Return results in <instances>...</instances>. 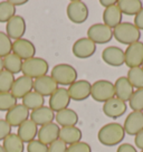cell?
<instances>
[{"label": "cell", "mask_w": 143, "mask_h": 152, "mask_svg": "<svg viewBox=\"0 0 143 152\" xmlns=\"http://www.w3.org/2000/svg\"><path fill=\"white\" fill-rule=\"evenodd\" d=\"M124 137H125V131H124L123 125L116 122L103 125L97 133L98 141L101 144H103L105 147L117 145L124 140Z\"/></svg>", "instance_id": "obj_1"}, {"label": "cell", "mask_w": 143, "mask_h": 152, "mask_svg": "<svg viewBox=\"0 0 143 152\" xmlns=\"http://www.w3.org/2000/svg\"><path fill=\"white\" fill-rule=\"evenodd\" d=\"M113 37L121 44L124 45H131L136 42H140L141 38V30L135 27L132 23H121L113 29Z\"/></svg>", "instance_id": "obj_2"}, {"label": "cell", "mask_w": 143, "mask_h": 152, "mask_svg": "<svg viewBox=\"0 0 143 152\" xmlns=\"http://www.w3.org/2000/svg\"><path fill=\"white\" fill-rule=\"evenodd\" d=\"M50 76L58 85L69 86L74 82L77 81L78 74L74 66L66 64V63H62V64H57L54 66Z\"/></svg>", "instance_id": "obj_3"}, {"label": "cell", "mask_w": 143, "mask_h": 152, "mask_svg": "<svg viewBox=\"0 0 143 152\" xmlns=\"http://www.w3.org/2000/svg\"><path fill=\"white\" fill-rule=\"evenodd\" d=\"M48 71H49V64L47 61L37 56L24 61L23 68H21L23 75L28 76L33 80L47 75Z\"/></svg>", "instance_id": "obj_4"}, {"label": "cell", "mask_w": 143, "mask_h": 152, "mask_svg": "<svg viewBox=\"0 0 143 152\" xmlns=\"http://www.w3.org/2000/svg\"><path fill=\"white\" fill-rule=\"evenodd\" d=\"M91 97L96 102L105 103L106 101L115 97L114 83L107 80H98L92 84Z\"/></svg>", "instance_id": "obj_5"}, {"label": "cell", "mask_w": 143, "mask_h": 152, "mask_svg": "<svg viewBox=\"0 0 143 152\" xmlns=\"http://www.w3.org/2000/svg\"><path fill=\"white\" fill-rule=\"evenodd\" d=\"M66 15L73 24H84L88 18V7L81 0H72L67 5Z\"/></svg>", "instance_id": "obj_6"}, {"label": "cell", "mask_w": 143, "mask_h": 152, "mask_svg": "<svg viewBox=\"0 0 143 152\" xmlns=\"http://www.w3.org/2000/svg\"><path fill=\"white\" fill-rule=\"evenodd\" d=\"M87 38H90L96 45L106 44L113 38V29L105 24H93L87 29Z\"/></svg>", "instance_id": "obj_7"}, {"label": "cell", "mask_w": 143, "mask_h": 152, "mask_svg": "<svg viewBox=\"0 0 143 152\" xmlns=\"http://www.w3.org/2000/svg\"><path fill=\"white\" fill-rule=\"evenodd\" d=\"M125 57V65L129 68L141 67L143 64V43L136 42L134 44L129 45L124 50Z\"/></svg>", "instance_id": "obj_8"}, {"label": "cell", "mask_w": 143, "mask_h": 152, "mask_svg": "<svg viewBox=\"0 0 143 152\" xmlns=\"http://www.w3.org/2000/svg\"><path fill=\"white\" fill-rule=\"evenodd\" d=\"M96 52V44L93 43L90 38L82 37L73 44L72 53L80 59H86L92 57Z\"/></svg>", "instance_id": "obj_9"}, {"label": "cell", "mask_w": 143, "mask_h": 152, "mask_svg": "<svg viewBox=\"0 0 143 152\" xmlns=\"http://www.w3.org/2000/svg\"><path fill=\"white\" fill-rule=\"evenodd\" d=\"M91 88L92 84L86 80H77L74 82L72 85L68 86V94L72 101H76V102H81V101H85L91 96Z\"/></svg>", "instance_id": "obj_10"}, {"label": "cell", "mask_w": 143, "mask_h": 152, "mask_svg": "<svg viewBox=\"0 0 143 152\" xmlns=\"http://www.w3.org/2000/svg\"><path fill=\"white\" fill-rule=\"evenodd\" d=\"M27 24L23 16L16 15L9 21L6 24V34L9 36V38L12 40H17L20 38H24V35L26 34Z\"/></svg>", "instance_id": "obj_11"}, {"label": "cell", "mask_w": 143, "mask_h": 152, "mask_svg": "<svg viewBox=\"0 0 143 152\" xmlns=\"http://www.w3.org/2000/svg\"><path fill=\"white\" fill-rule=\"evenodd\" d=\"M30 118V111L25 105L17 104L6 113V121L11 128H18Z\"/></svg>", "instance_id": "obj_12"}, {"label": "cell", "mask_w": 143, "mask_h": 152, "mask_svg": "<svg viewBox=\"0 0 143 152\" xmlns=\"http://www.w3.org/2000/svg\"><path fill=\"white\" fill-rule=\"evenodd\" d=\"M12 54L17 55L20 59L27 61L36 56V46L33 42L26 38H20L12 42Z\"/></svg>", "instance_id": "obj_13"}, {"label": "cell", "mask_w": 143, "mask_h": 152, "mask_svg": "<svg viewBox=\"0 0 143 152\" xmlns=\"http://www.w3.org/2000/svg\"><path fill=\"white\" fill-rule=\"evenodd\" d=\"M71 97L68 94V91L65 87H58L50 96H49V101H48V106L55 112L57 113L59 111L65 109H68V105L71 103Z\"/></svg>", "instance_id": "obj_14"}, {"label": "cell", "mask_w": 143, "mask_h": 152, "mask_svg": "<svg viewBox=\"0 0 143 152\" xmlns=\"http://www.w3.org/2000/svg\"><path fill=\"white\" fill-rule=\"evenodd\" d=\"M102 59L105 64L113 67H120L125 63L124 50L117 46H109L103 49Z\"/></svg>", "instance_id": "obj_15"}, {"label": "cell", "mask_w": 143, "mask_h": 152, "mask_svg": "<svg viewBox=\"0 0 143 152\" xmlns=\"http://www.w3.org/2000/svg\"><path fill=\"white\" fill-rule=\"evenodd\" d=\"M126 110H128V104L117 97H113L103 103V113L111 119L121 118L126 112Z\"/></svg>", "instance_id": "obj_16"}, {"label": "cell", "mask_w": 143, "mask_h": 152, "mask_svg": "<svg viewBox=\"0 0 143 152\" xmlns=\"http://www.w3.org/2000/svg\"><path fill=\"white\" fill-rule=\"evenodd\" d=\"M34 91V80L28 76L21 75L18 78L15 80V83L12 85V88L10 93L14 95L15 97L18 99H24L27 94Z\"/></svg>", "instance_id": "obj_17"}, {"label": "cell", "mask_w": 143, "mask_h": 152, "mask_svg": "<svg viewBox=\"0 0 143 152\" xmlns=\"http://www.w3.org/2000/svg\"><path fill=\"white\" fill-rule=\"evenodd\" d=\"M124 131L129 135H136L143 130V112L132 111L126 116L123 124Z\"/></svg>", "instance_id": "obj_18"}, {"label": "cell", "mask_w": 143, "mask_h": 152, "mask_svg": "<svg viewBox=\"0 0 143 152\" xmlns=\"http://www.w3.org/2000/svg\"><path fill=\"white\" fill-rule=\"evenodd\" d=\"M58 88V84L53 80L50 75H45L34 80V91L44 97L50 95Z\"/></svg>", "instance_id": "obj_19"}, {"label": "cell", "mask_w": 143, "mask_h": 152, "mask_svg": "<svg viewBox=\"0 0 143 152\" xmlns=\"http://www.w3.org/2000/svg\"><path fill=\"white\" fill-rule=\"evenodd\" d=\"M59 131H61V128L58 124H56L55 122L48 123L46 125L40 126V129L38 130L37 139L40 142L49 145L50 143L59 139Z\"/></svg>", "instance_id": "obj_20"}, {"label": "cell", "mask_w": 143, "mask_h": 152, "mask_svg": "<svg viewBox=\"0 0 143 152\" xmlns=\"http://www.w3.org/2000/svg\"><path fill=\"white\" fill-rule=\"evenodd\" d=\"M115 97L120 99L123 102H129L132 94L134 93V87L131 85L126 76H121L114 83Z\"/></svg>", "instance_id": "obj_21"}, {"label": "cell", "mask_w": 143, "mask_h": 152, "mask_svg": "<svg viewBox=\"0 0 143 152\" xmlns=\"http://www.w3.org/2000/svg\"><path fill=\"white\" fill-rule=\"evenodd\" d=\"M30 120L35 122L37 125H46L52 123L55 120V112L49 106H42L37 110H34L30 112Z\"/></svg>", "instance_id": "obj_22"}, {"label": "cell", "mask_w": 143, "mask_h": 152, "mask_svg": "<svg viewBox=\"0 0 143 152\" xmlns=\"http://www.w3.org/2000/svg\"><path fill=\"white\" fill-rule=\"evenodd\" d=\"M78 114L72 109H65L55 113V121L59 128H66V126H76L78 123Z\"/></svg>", "instance_id": "obj_23"}, {"label": "cell", "mask_w": 143, "mask_h": 152, "mask_svg": "<svg viewBox=\"0 0 143 152\" xmlns=\"http://www.w3.org/2000/svg\"><path fill=\"white\" fill-rule=\"evenodd\" d=\"M18 131H17V135L19 137L24 143H29L36 139L37 134H38V125L33 122L29 119L26 122L18 126Z\"/></svg>", "instance_id": "obj_24"}, {"label": "cell", "mask_w": 143, "mask_h": 152, "mask_svg": "<svg viewBox=\"0 0 143 152\" xmlns=\"http://www.w3.org/2000/svg\"><path fill=\"white\" fill-rule=\"evenodd\" d=\"M123 14L121 12L117 5L111 6L109 8H105L103 11V24L109 26L110 28L114 29L122 23Z\"/></svg>", "instance_id": "obj_25"}, {"label": "cell", "mask_w": 143, "mask_h": 152, "mask_svg": "<svg viewBox=\"0 0 143 152\" xmlns=\"http://www.w3.org/2000/svg\"><path fill=\"white\" fill-rule=\"evenodd\" d=\"M83 138L82 130L77 126H66L61 128L59 131V140H62L66 145H71L74 143L81 142Z\"/></svg>", "instance_id": "obj_26"}, {"label": "cell", "mask_w": 143, "mask_h": 152, "mask_svg": "<svg viewBox=\"0 0 143 152\" xmlns=\"http://www.w3.org/2000/svg\"><path fill=\"white\" fill-rule=\"evenodd\" d=\"M2 147L6 152H24L25 143L17 135V133H10L2 141Z\"/></svg>", "instance_id": "obj_27"}, {"label": "cell", "mask_w": 143, "mask_h": 152, "mask_svg": "<svg viewBox=\"0 0 143 152\" xmlns=\"http://www.w3.org/2000/svg\"><path fill=\"white\" fill-rule=\"evenodd\" d=\"M116 5L122 14L128 16H135L143 8L142 1L140 0H119Z\"/></svg>", "instance_id": "obj_28"}, {"label": "cell", "mask_w": 143, "mask_h": 152, "mask_svg": "<svg viewBox=\"0 0 143 152\" xmlns=\"http://www.w3.org/2000/svg\"><path fill=\"white\" fill-rule=\"evenodd\" d=\"M2 62H4V69L15 75V74H18L21 72L24 61L20 59L17 55L11 53V54L2 58Z\"/></svg>", "instance_id": "obj_29"}, {"label": "cell", "mask_w": 143, "mask_h": 152, "mask_svg": "<svg viewBox=\"0 0 143 152\" xmlns=\"http://www.w3.org/2000/svg\"><path fill=\"white\" fill-rule=\"evenodd\" d=\"M23 105H25L29 111H34L45 105V97L43 95L38 94L37 92H30L23 99Z\"/></svg>", "instance_id": "obj_30"}, {"label": "cell", "mask_w": 143, "mask_h": 152, "mask_svg": "<svg viewBox=\"0 0 143 152\" xmlns=\"http://www.w3.org/2000/svg\"><path fill=\"white\" fill-rule=\"evenodd\" d=\"M126 78L129 80L131 85L136 90L143 88V68L142 67H134L130 68L128 72Z\"/></svg>", "instance_id": "obj_31"}, {"label": "cell", "mask_w": 143, "mask_h": 152, "mask_svg": "<svg viewBox=\"0 0 143 152\" xmlns=\"http://www.w3.org/2000/svg\"><path fill=\"white\" fill-rule=\"evenodd\" d=\"M14 16H16V7L9 0L0 1V23H8Z\"/></svg>", "instance_id": "obj_32"}, {"label": "cell", "mask_w": 143, "mask_h": 152, "mask_svg": "<svg viewBox=\"0 0 143 152\" xmlns=\"http://www.w3.org/2000/svg\"><path fill=\"white\" fill-rule=\"evenodd\" d=\"M15 75L9 72H0V93H8L11 91L15 83Z\"/></svg>", "instance_id": "obj_33"}, {"label": "cell", "mask_w": 143, "mask_h": 152, "mask_svg": "<svg viewBox=\"0 0 143 152\" xmlns=\"http://www.w3.org/2000/svg\"><path fill=\"white\" fill-rule=\"evenodd\" d=\"M17 99L10 92L0 93V112H8L15 105H17Z\"/></svg>", "instance_id": "obj_34"}, {"label": "cell", "mask_w": 143, "mask_h": 152, "mask_svg": "<svg viewBox=\"0 0 143 152\" xmlns=\"http://www.w3.org/2000/svg\"><path fill=\"white\" fill-rule=\"evenodd\" d=\"M12 52V40L4 31H0V57L4 58Z\"/></svg>", "instance_id": "obj_35"}, {"label": "cell", "mask_w": 143, "mask_h": 152, "mask_svg": "<svg viewBox=\"0 0 143 152\" xmlns=\"http://www.w3.org/2000/svg\"><path fill=\"white\" fill-rule=\"evenodd\" d=\"M129 105L132 111L143 112V88L134 91V93L129 101Z\"/></svg>", "instance_id": "obj_36"}, {"label": "cell", "mask_w": 143, "mask_h": 152, "mask_svg": "<svg viewBox=\"0 0 143 152\" xmlns=\"http://www.w3.org/2000/svg\"><path fill=\"white\" fill-rule=\"evenodd\" d=\"M27 152H48V145L35 139L27 143Z\"/></svg>", "instance_id": "obj_37"}, {"label": "cell", "mask_w": 143, "mask_h": 152, "mask_svg": "<svg viewBox=\"0 0 143 152\" xmlns=\"http://www.w3.org/2000/svg\"><path fill=\"white\" fill-rule=\"evenodd\" d=\"M66 152H92V148L87 142L81 141L68 145Z\"/></svg>", "instance_id": "obj_38"}, {"label": "cell", "mask_w": 143, "mask_h": 152, "mask_svg": "<svg viewBox=\"0 0 143 152\" xmlns=\"http://www.w3.org/2000/svg\"><path fill=\"white\" fill-rule=\"evenodd\" d=\"M11 126L9 123L4 119H0V141H4L10 133H11Z\"/></svg>", "instance_id": "obj_39"}, {"label": "cell", "mask_w": 143, "mask_h": 152, "mask_svg": "<svg viewBox=\"0 0 143 152\" xmlns=\"http://www.w3.org/2000/svg\"><path fill=\"white\" fill-rule=\"evenodd\" d=\"M67 145L62 140H56L48 145V152H66Z\"/></svg>", "instance_id": "obj_40"}, {"label": "cell", "mask_w": 143, "mask_h": 152, "mask_svg": "<svg viewBox=\"0 0 143 152\" xmlns=\"http://www.w3.org/2000/svg\"><path fill=\"white\" fill-rule=\"evenodd\" d=\"M134 25L140 30H143V8L134 16Z\"/></svg>", "instance_id": "obj_41"}, {"label": "cell", "mask_w": 143, "mask_h": 152, "mask_svg": "<svg viewBox=\"0 0 143 152\" xmlns=\"http://www.w3.org/2000/svg\"><path fill=\"white\" fill-rule=\"evenodd\" d=\"M116 152H138V150L134 145L130 144V143H122L119 145Z\"/></svg>", "instance_id": "obj_42"}, {"label": "cell", "mask_w": 143, "mask_h": 152, "mask_svg": "<svg viewBox=\"0 0 143 152\" xmlns=\"http://www.w3.org/2000/svg\"><path fill=\"white\" fill-rule=\"evenodd\" d=\"M134 143H135V147L139 148V149H141V150H143V130L135 135V138H134Z\"/></svg>", "instance_id": "obj_43"}, {"label": "cell", "mask_w": 143, "mask_h": 152, "mask_svg": "<svg viewBox=\"0 0 143 152\" xmlns=\"http://www.w3.org/2000/svg\"><path fill=\"white\" fill-rule=\"evenodd\" d=\"M116 0H100V4L101 6H103L104 8H109L111 6H114L116 5Z\"/></svg>", "instance_id": "obj_44"}, {"label": "cell", "mask_w": 143, "mask_h": 152, "mask_svg": "<svg viewBox=\"0 0 143 152\" xmlns=\"http://www.w3.org/2000/svg\"><path fill=\"white\" fill-rule=\"evenodd\" d=\"M9 1L15 6V7H17V6H18V7H19V6H24L28 2L27 0H9Z\"/></svg>", "instance_id": "obj_45"}, {"label": "cell", "mask_w": 143, "mask_h": 152, "mask_svg": "<svg viewBox=\"0 0 143 152\" xmlns=\"http://www.w3.org/2000/svg\"><path fill=\"white\" fill-rule=\"evenodd\" d=\"M4 71V62H2V58L0 57V72Z\"/></svg>", "instance_id": "obj_46"}, {"label": "cell", "mask_w": 143, "mask_h": 152, "mask_svg": "<svg viewBox=\"0 0 143 152\" xmlns=\"http://www.w3.org/2000/svg\"><path fill=\"white\" fill-rule=\"evenodd\" d=\"M0 152H6L5 149H4V147H2V145H0Z\"/></svg>", "instance_id": "obj_47"}, {"label": "cell", "mask_w": 143, "mask_h": 152, "mask_svg": "<svg viewBox=\"0 0 143 152\" xmlns=\"http://www.w3.org/2000/svg\"><path fill=\"white\" fill-rule=\"evenodd\" d=\"M141 67H142V68H143V64H142V66H141Z\"/></svg>", "instance_id": "obj_48"}, {"label": "cell", "mask_w": 143, "mask_h": 152, "mask_svg": "<svg viewBox=\"0 0 143 152\" xmlns=\"http://www.w3.org/2000/svg\"><path fill=\"white\" fill-rule=\"evenodd\" d=\"M141 152H143V150H141Z\"/></svg>", "instance_id": "obj_49"}]
</instances>
